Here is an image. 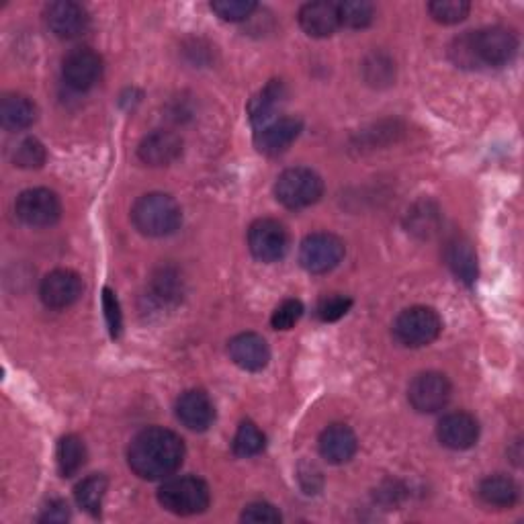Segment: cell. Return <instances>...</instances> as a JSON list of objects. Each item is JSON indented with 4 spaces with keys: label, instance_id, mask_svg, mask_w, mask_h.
<instances>
[{
    "label": "cell",
    "instance_id": "6da1fadb",
    "mask_svg": "<svg viewBox=\"0 0 524 524\" xmlns=\"http://www.w3.org/2000/svg\"><path fill=\"white\" fill-rule=\"evenodd\" d=\"M185 461V443L177 432L152 426L134 436L127 449V463L138 477L148 482L177 473Z\"/></svg>",
    "mask_w": 524,
    "mask_h": 524
},
{
    "label": "cell",
    "instance_id": "7a4b0ae2",
    "mask_svg": "<svg viewBox=\"0 0 524 524\" xmlns=\"http://www.w3.org/2000/svg\"><path fill=\"white\" fill-rule=\"evenodd\" d=\"M516 50L518 39L510 29L486 27L457 37L451 46V58L461 68H500L516 56Z\"/></svg>",
    "mask_w": 524,
    "mask_h": 524
},
{
    "label": "cell",
    "instance_id": "3957f363",
    "mask_svg": "<svg viewBox=\"0 0 524 524\" xmlns=\"http://www.w3.org/2000/svg\"><path fill=\"white\" fill-rule=\"evenodd\" d=\"M131 222L140 234L164 238L179 230L183 222L181 205L166 193H148L140 197L131 209Z\"/></svg>",
    "mask_w": 524,
    "mask_h": 524
},
{
    "label": "cell",
    "instance_id": "277c9868",
    "mask_svg": "<svg viewBox=\"0 0 524 524\" xmlns=\"http://www.w3.org/2000/svg\"><path fill=\"white\" fill-rule=\"evenodd\" d=\"M158 502L177 516H195L209 508L211 492L201 477H174L158 490Z\"/></svg>",
    "mask_w": 524,
    "mask_h": 524
},
{
    "label": "cell",
    "instance_id": "5b68a950",
    "mask_svg": "<svg viewBox=\"0 0 524 524\" xmlns=\"http://www.w3.org/2000/svg\"><path fill=\"white\" fill-rule=\"evenodd\" d=\"M324 195V181L312 168H289L275 183V197L287 209H305Z\"/></svg>",
    "mask_w": 524,
    "mask_h": 524
},
{
    "label": "cell",
    "instance_id": "8992f818",
    "mask_svg": "<svg viewBox=\"0 0 524 524\" xmlns=\"http://www.w3.org/2000/svg\"><path fill=\"white\" fill-rule=\"evenodd\" d=\"M443 332V320L432 308L414 305L393 322V336L404 346L420 348L432 344Z\"/></svg>",
    "mask_w": 524,
    "mask_h": 524
},
{
    "label": "cell",
    "instance_id": "52a82bcc",
    "mask_svg": "<svg viewBox=\"0 0 524 524\" xmlns=\"http://www.w3.org/2000/svg\"><path fill=\"white\" fill-rule=\"evenodd\" d=\"M344 252L346 246L338 236L328 232H316L301 242L299 262L308 273L324 275L340 265Z\"/></svg>",
    "mask_w": 524,
    "mask_h": 524
},
{
    "label": "cell",
    "instance_id": "ba28073f",
    "mask_svg": "<svg viewBox=\"0 0 524 524\" xmlns=\"http://www.w3.org/2000/svg\"><path fill=\"white\" fill-rule=\"evenodd\" d=\"M15 213L25 226L50 228L60 220L62 203L50 189H29L17 197Z\"/></svg>",
    "mask_w": 524,
    "mask_h": 524
},
{
    "label": "cell",
    "instance_id": "9c48e42d",
    "mask_svg": "<svg viewBox=\"0 0 524 524\" xmlns=\"http://www.w3.org/2000/svg\"><path fill=\"white\" fill-rule=\"evenodd\" d=\"M453 387L451 381L436 371H426L420 373L412 379L408 387V400L414 410L420 414H434L451 402Z\"/></svg>",
    "mask_w": 524,
    "mask_h": 524
},
{
    "label": "cell",
    "instance_id": "30bf717a",
    "mask_svg": "<svg viewBox=\"0 0 524 524\" xmlns=\"http://www.w3.org/2000/svg\"><path fill=\"white\" fill-rule=\"evenodd\" d=\"M248 246L256 260L260 262H277L285 256L289 238L283 224L277 220H256L248 230Z\"/></svg>",
    "mask_w": 524,
    "mask_h": 524
},
{
    "label": "cell",
    "instance_id": "8fae6325",
    "mask_svg": "<svg viewBox=\"0 0 524 524\" xmlns=\"http://www.w3.org/2000/svg\"><path fill=\"white\" fill-rule=\"evenodd\" d=\"M62 76L74 91H89L103 76V58L91 48H76L62 62Z\"/></svg>",
    "mask_w": 524,
    "mask_h": 524
},
{
    "label": "cell",
    "instance_id": "7c38bea8",
    "mask_svg": "<svg viewBox=\"0 0 524 524\" xmlns=\"http://www.w3.org/2000/svg\"><path fill=\"white\" fill-rule=\"evenodd\" d=\"M82 279L78 273L68 269H56L41 281L39 297L52 310H66L82 295Z\"/></svg>",
    "mask_w": 524,
    "mask_h": 524
},
{
    "label": "cell",
    "instance_id": "4fadbf2b",
    "mask_svg": "<svg viewBox=\"0 0 524 524\" xmlns=\"http://www.w3.org/2000/svg\"><path fill=\"white\" fill-rule=\"evenodd\" d=\"M46 23L60 39H76L89 29V15L84 7L72 0H56L46 7Z\"/></svg>",
    "mask_w": 524,
    "mask_h": 524
},
{
    "label": "cell",
    "instance_id": "5bb4252c",
    "mask_svg": "<svg viewBox=\"0 0 524 524\" xmlns=\"http://www.w3.org/2000/svg\"><path fill=\"white\" fill-rule=\"evenodd\" d=\"M436 436H439V441L447 449L467 451L479 439V424L467 412H453V414H447L439 422V428H436Z\"/></svg>",
    "mask_w": 524,
    "mask_h": 524
},
{
    "label": "cell",
    "instance_id": "9a60e30c",
    "mask_svg": "<svg viewBox=\"0 0 524 524\" xmlns=\"http://www.w3.org/2000/svg\"><path fill=\"white\" fill-rule=\"evenodd\" d=\"M301 129L303 123L301 119L295 117H281L277 121H271L258 129V134L254 138L256 148L267 156H277L285 152L299 138Z\"/></svg>",
    "mask_w": 524,
    "mask_h": 524
},
{
    "label": "cell",
    "instance_id": "2e32d148",
    "mask_svg": "<svg viewBox=\"0 0 524 524\" xmlns=\"http://www.w3.org/2000/svg\"><path fill=\"white\" fill-rule=\"evenodd\" d=\"M228 353L230 359L244 371H262L271 361L267 340L254 332L234 336L228 344Z\"/></svg>",
    "mask_w": 524,
    "mask_h": 524
},
{
    "label": "cell",
    "instance_id": "e0dca14e",
    "mask_svg": "<svg viewBox=\"0 0 524 524\" xmlns=\"http://www.w3.org/2000/svg\"><path fill=\"white\" fill-rule=\"evenodd\" d=\"M357 449V434L346 424H332L320 436V455L332 465L351 461L357 455Z\"/></svg>",
    "mask_w": 524,
    "mask_h": 524
},
{
    "label": "cell",
    "instance_id": "ac0fdd59",
    "mask_svg": "<svg viewBox=\"0 0 524 524\" xmlns=\"http://www.w3.org/2000/svg\"><path fill=\"white\" fill-rule=\"evenodd\" d=\"M177 418L195 432L207 430L215 420V408L203 389H189L177 402Z\"/></svg>",
    "mask_w": 524,
    "mask_h": 524
},
{
    "label": "cell",
    "instance_id": "d6986e66",
    "mask_svg": "<svg viewBox=\"0 0 524 524\" xmlns=\"http://www.w3.org/2000/svg\"><path fill=\"white\" fill-rule=\"evenodd\" d=\"M183 152V140L172 131L158 129L146 136L138 148V156L148 166H168Z\"/></svg>",
    "mask_w": 524,
    "mask_h": 524
},
{
    "label": "cell",
    "instance_id": "ffe728a7",
    "mask_svg": "<svg viewBox=\"0 0 524 524\" xmlns=\"http://www.w3.org/2000/svg\"><path fill=\"white\" fill-rule=\"evenodd\" d=\"M299 25L310 37H330L340 27L338 19V7L336 3H326V0H318V3L303 5L299 11Z\"/></svg>",
    "mask_w": 524,
    "mask_h": 524
},
{
    "label": "cell",
    "instance_id": "44dd1931",
    "mask_svg": "<svg viewBox=\"0 0 524 524\" xmlns=\"http://www.w3.org/2000/svg\"><path fill=\"white\" fill-rule=\"evenodd\" d=\"M37 119V107L23 95H7L0 103V121L11 131L27 129Z\"/></svg>",
    "mask_w": 524,
    "mask_h": 524
},
{
    "label": "cell",
    "instance_id": "7402d4cb",
    "mask_svg": "<svg viewBox=\"0 0 524 524\" xmlns=\"http://www.w3.org/2000/svg\"><path fill=\"white\" fill-rule=\"evenodd\" d=\"M447 260L457 279H461L465 285H473L477 279V254L469 240L455 238L449 242L447 248Z\"/></svg>",
    "mask_w": 524,
    "mask_h": 524
},
{
    "label": "cell",
    "instance_id": "603a6c76",
    "mask_svg": "<svg viewBox=\"0 0 524 524\" xmlns=\"http://www.w3.org/2000/svg\"><path fill=\"white\" fill-rule=\"evenodd\" d=\"M518 486L508 475H490L479 484V498L490 506L510 508L518 500Z\"/></svg>",
    "mask_w": 524,
    "mask_h": 524
},
{
    "label": "cell",
    "instance_id": "cb8c5ba5",
    "mask_svg": "<svg viewBox=\"0 0 524 524\" xmlns=\"http://www.w3.org/2000/svg\"><path fill=\"white\" fill-rule=\"evenodd\" d=\"M107 488H109V482H107L105 475L86 477L84 482H80L76 486V492H74L78 506L84 512H89L93 516H99L101 508H103V498L107 494Z\"/></svg>",
    "mask_w": 524,
    "mask_h": 524
},
{
    "label": "cell",
    "instance_id": "d4e9b609",
    "mask_svg": "<svg viewBox=\"0 0 524 524\" xmlns=\"http://www.w3.org/2000/svg\"><path fill=\"white\" fill-rule=\"evenodd\" d=\"M86 463V447L80 436L66 434L58 445V465L64 477L76 475Z\"/></svg>",
    "mask_w": 524,
    "mask_h": 524
},
{
    "label": "cell",
    "instance_id": "484cf974",
    "mask_svg": "<svg viewBox=\"0 0 524 524\" xmlns=\"http://www.w3.org/2000/svg\"><path fill=\"white\" fill-rule=\"evenodd\" d=\"M283 101V84L273 80L271 84H267L265 89L260 91L258 97L252 99L250 103V117L254 123H267L275 109L281 105Z\"/></svg>",
    "mask_w": 524,
    "mask_h": 524
},
{
    "label": "cell",
    "instance_id": "4316f807",
    "mask_svg": "<svg viewBox=\"0 0 524 524\" xmlns=\"http://www.w3.org/2000/svg\"><path fill=\"white\" fill-rule=\"evenodd\" d=\"M338 19L340 25L348 29H365L375 19V7L367 0H344L338 3Z\"/></svg>",
    "mask_w": 524,
    "mask_h": 524
},
{
    "label": "cell",
    "instance_id": "83f0119b",
    "mask_svg": "<svg viewBox=\"0 0 524 524\" xmlns=\"http://www.w3.org/2000/svg\"><path fill=\"white\" fill-rule=\"evenodd\" d=\"M267 445V439L265 434L260 432V428L254 424V422H242L236 436H234V453L242 459L246 457H254L258 453H262V449H265Z\"/></svg>",
    "mask_w": 524,
    "mask_h": 524
},
{
    "label": "cell",
    "instance_id": "f1b7e54d",
    "mask_svg": "<svg viewBox=\"0 0 524 524\" xmlns=\"http://www.w3.org/2000/svg\"><path fill=\"white\" fill-rule=\"evenodd\" d=\"M471 11V5L465 0H434L428 5V13L436 23L455 25L461 23Z\"/></svg>",
    "mask_w": 524,
    "mask_h": 524
},
{
    "label": "cell",
    "instance_id": "f546056e",
    "mask_svg": "<svg viewBox=\"0 0 524 524\" xmlns=\"http://www.w3.org/2000/svg\"><path fill=\"white\" fill-rule=\"evenodd\" d=\"M46 148H43V144L35 138H27L23 140L17 148H15V154H13V162L15 166L19 168H41L43 164H46Z\"/></svg>",
    "mask_w": 524,
    "mask_h": 524
},
{
    "label": "cell",
    "instance_id": "4dcf8cb0",
    "mask_svg": "<svg viewBox=\"0 0 524 524\" xmlns=\"http://www.w3.org/2000/svg\"><path fill=\"white\" fill-rule=\"evenodd\" d=\"M256 3L252 0H215L211 3V11L230 23H240L244 19H248L254 11H256Z\"/></svg>",
    "mask_w": 524,
    "mask_h": 524
},
{
    "label": "cell",
    "instance_id": "1f68e13d",
    "mask_svg": "<svg viewBox=\"0 0 524 524\" xmlns=\"http://www.w3.org/2000/svg\"><path fill=\"white\" fill-rule=\"evenodd\" d=\"M303 316V303L299 299H285L273 312L271 324L275 330H291Z\"/></svg>",
    "mask_w": 524,
    "mask_h": 524
},
{
    "label": "cell",
    "instance_id": "d6a6232c",
    "mask_svg": "<svg viewBox=\"0 0 524 524\" xmlns=\"http://www.w3.org/2000/svg\"><path fill=\"white\" fill-rule=\"evenodd\" d=\"M154 291V299L158 303H170V301H177L181 295V283L179 277L170 273V271H162L152 285Z\"/></svg>",
    "mask_w": 524,
    "mask_h": 524
},
{
    "label": "cell",
    "instance_id": "836d02e7",
    "mask_svg": "<svg viewBox=\"0 0 524 524\" xmlns=\"http://www.w3.org/2000/svg\"><path fill=\"white\" fill-rule=\"evenodd\" d=\"M353 305V299L351 297H344V295H330L326 299L320 301L318 305V318L322 322H336L340 320L342 316L348 314V310H351Z\"/></svg>",
    "mask_w": 524,
    "mask_h": 524
},
{
    "label": "cell",
    "instance_id": "e575fe53",
    "mask_svg": "<svg viewBox=\"0 0 524 524\" xmlns=\"http://www.w3.org/2000/svg\"><path fill=\"white\" fill-rule=\"evenodd\" d=\"M242 520L244 522H262V524H279L281 522V514L279 510L269 504V502H254L248 504L242 512Z\"/></svg>",
    "mask_w": 524,
    "mask_h": 524
},
{
    "label": "cell",
    "instance_id": "d590c367",
    "mask_svg": "<svg viewBox=\"0 0 524 524\" xmlns=\"http://www.w3.org/2000/svg\"><path fill=\"white\" fill-rule=\"evenodd\" d=\"M103 310H105L109 332H111L113 338H117L121 334V328H123V316H121V308H119V299L115 297V293L111 289L103 291Z\"/></svg>",
    "mask_w": 524,
    "mask_h": 524
},
{
    "label": "cell",
    "instance_id": "8d00e7d4",
    "mask_svg": "<svg viewBox=\"0 0 524 524\" xmlns=\"http://www.w3.org/2000/svg\"><path fill=\"white\" fill-rule=\"evenodd\" d=\"M70 518L68 504L62 500L50 502L46 508H43V514L39 516L41 522H66Z\"/></svg>",
    "mask_w": 524,
    "mask_h": 524
}]
</instances>
